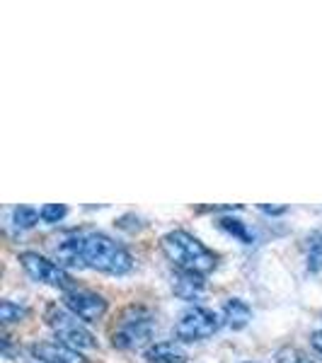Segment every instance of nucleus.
<instances>
[{"label":"nucleus","mask_w":322,"mask_h":363,"mask_svg":"<svg viewBox=\"0 0 322 363\" xmlns=\"http://www.w3.org/2000/svg\"><path fill=\"white\" fill-rule=\"evenodd\" d=\"M262 213H272V216H281V213H286V208L284 206H260Z\"/></svg>","instance_id":"19"},{"label":"nucleus","mask_w":322,"mask_h":363,"mask_svg":"<svg viewBox=\"0 0 322 363\" xmlns=\"http://www.w3.org/2000/svg\"><path fill=\"white\" fill-rule=\"evenodd\" d=\"M277 363H315L306 351L296 347H284L277 351Z\"/></svg>","instance_id":"16"},{"label":"nucleus","mask_w":322,"mask_h":363,"mask_svg":"<svg viewBox=\"0 0 322 363\" xmlns=\"http://www.w3.org/2000/svg\"><path fill=\"white\" fill-rule=\"evenodd\" d=\"M29 315V308L27 306H17L13 301H3L0 303V322L5 327L13 325V322H22Z\"/></svg>","instance_id":"14"},{"label":"nucleus","mask_w":322,"mask_h":363,"mask_svg":"<svg viewBox=\"0 0 322 363\" xmlns=\"http://www.w3.org/2000/svg\"><path fill=\"white\" fill-rule=\"evenodd\" d=\"M29 354L39 363H90L80 351L70 349L61 342H34L29 347Z\"/></svg>","instance_id":"8"},{"label":"nucleus","mask_w":322,"mask_h":363,"mask_svg":"<svg viewBox=\"0 0 322 363\" xmlns=\"http://www.w3.org/2000/svg\"><path fill=\"white\" fill-rule=\"evenodd\" d=\"M160 250L177 272L209 277L218 267V255L187 230H170L160 240Z\"/></svg>","instance_id":"2"},{"label":"nucleus","mask_w":322,"mask_h":363,"mask_svg":"<svg viewBox=\"0 0 322 363\" xmlns=\"http://www.w3.org/2000/svg\"><path fill=\"white\" fill-rule=\"evenodd\" d=\"M306 262L310 274L322 272V230H313L306 238Z\"/></svg>","instance_id":"12"},{"label":"nucleus","mask_w":322,"mask_h":363,"mask_svg":"<svg viewBox=\"0 0 322 363\" xmlns=\"http://www.w3.org/2000/svg\"><path fill=\"white\" fill-rule=\"evenodd\" d=\"M68 208L61 206V203H46V206L39 208V216H42L44 223H58L61 218H66Z\"/></svg>","instance_id":"17"},{"label":"nucleus","mask_w":322,"mask_h":363,"mask_svg":"<svg viewBox=\"0 0 322 363\" xmlns=\"http://www.w3.org/2000/svg\"><path fill=\"white\" fill-rule=\"evenodd\" d=\"M218 228H221V230H226L228 235L238 238L240 242H245V245H252L255 242V233L250 230L248 223H243L240 218H233V216H221V218H218Z\"/></svg>","instance_id":"13"},{"label":"nucleus","mask_w":322,"mask_h":363,"mask_svg":"<svg viewBox=\"0 0 322 363\" xmlns=\"http://www.w3.org/2000/svg\"><path fill=\"white\" fill-rule=\"evenodd\" d=\"M310 344H313V349L322 356V330H315L313 335H310Z\"/></svg>","instance_id":"18"},{"label":"nucleus","mask_w":322,"mask_h":363,"mask_svg":"<svg viewBox=\"0 0 322 363\" xmlns=\"http://www.w3.org/2000/svg\"><path fill=\"white\" fill-rule=\"evenodd\" d=\"M56 259L61 267L95 269L109 277H124L133 269L131 252L107 233H83V235L66 238L63 242H58Z\"/></svg>","instance_id":"1"},{"label":"nucleus","mask_w":322,"mask_h":363,"mask_svg":"<svg viewBox=\"0 0 322 363\" xmlns=\"http://www.w3.org/2000/svg\"><path fill=\"white\" fill-rule=\"evenodd\" d=\"M42 220V216H39V211L37 208H32V206H17L13 211V223L17 228H22V230H29V228H34Z\"/></svg>","instance_id":"15"},{"label":"nucleus","mask_w":322,"mask_h":363,"mask_svg":"<svg viewBox=\"0 0 322 363\" xmlns=\"http://www.w3.org/2000/svg\"><path fill=\"white\" fill-rule=\"evenodd\" d=\"M204 286H206V281H204V277H196V274L177 272L172 279L174 296L182 298V301H196V298L201 296Z\"/></svg>","instance_id":"10"},{"label":"nucleus","mask_w":322,"mask_h":363,"mask_svg":"<svg viewBox=\"0 0 322 363\" xmlns=\"http://www.w3.org/2000/svg\"><path fill=\"white\" fill-rule=\"evenodd\" d=\"M223 320L231 330H243L252 320V308L240 298H228L223 303Z\"/></svg>","instance_id":"11"},{"label":"nucleus","mask_w":322,"mask_h":363,"mask_svg":"<svg viewBox=\"0 0 322 363\" xmlns=\"http://www.w3.org/2000/svg\"><path fill=\"white\" fill-rule=\"evenodd\" d=\"M44 320L49 325V330L54 332V337L61 344H66L70 349H95L97 339L90 330L85 327V322L80 318H75L73 313L66 306H58V303H51L44 310Z\"/></svg>","instance_id":"4"},{"label":"nucleus","mask_w":322,"mask_h":363,"mask_svg":"<svg viewBox=\"0 0 322 363\" xmlns=\"http://www.w3.org/2000/svg\"><path fill=\"white\" fill-rule=\"evenodd\" d=\"M189 356H187V349L179 342H155L145 349V361L148 363H184Z\"/></svg>","instance_id":"9"},{"label":"nucleus","mask_w":322,"mask_h":363,"mask_svg":"<svg viewBox=\"0 0 322 363\" xmlns=\"http://www.w3.org/2000/svg\"><path fill=\"white\" fill-rule=\"evenodd\" d=\"M155 332V315L150 308L140 306V303H131V306L121 308L109 327V339L112 347L121 351H133L150 347V339Z\"/></svg>","instance_id":"3"},{"label":"nucleus","mask_w":322,"mask_h":363,"mask_svg":"<svg viewBox=\"0 0 322 363\" xmlns=\"http://www.w3.org/2000/svg\"><path fill=\"white\" fill-rule=\"evenodd\" d=\"M221 325L223 322H221L218 313H213L211 308L191 306L179 315L172 332L177 337V342H204V339L213 337L221 330Z\"/></svg>","instance_id":"5"},{"label":"nucleus","mask_w":322,"mask_h":363,"mask_svg":"<svg viewBox=\"0 0 322 363\" xmlns=\"http://www.w3.org/2000/svg\"><path fill=\"white\" fill-rule=\"evenodd\" d=\"M20 267L25 269V274L37 284L51 286V289L58 291H70L75 289V281L73 277L63 269L58 262L49 259V257L39 255V252H20Z\"/></svg>","instance_id":"6"},{"label":"nucleus","mask_w":322,"mask_h":363,"mask_svg":"<svg viewBox=\"0 0 322 363\" xmlns=\"http://www.w3.org/2000/svg\"><path fill=\"white\" fill-rule=\"evenodd\" d=\"M63 306L83 322L102 320L109 308L107 301H104V296H99L97 291H90V289H78V286L63 294Z\"/></svg>","instance_id":"7"}]
</instances>
